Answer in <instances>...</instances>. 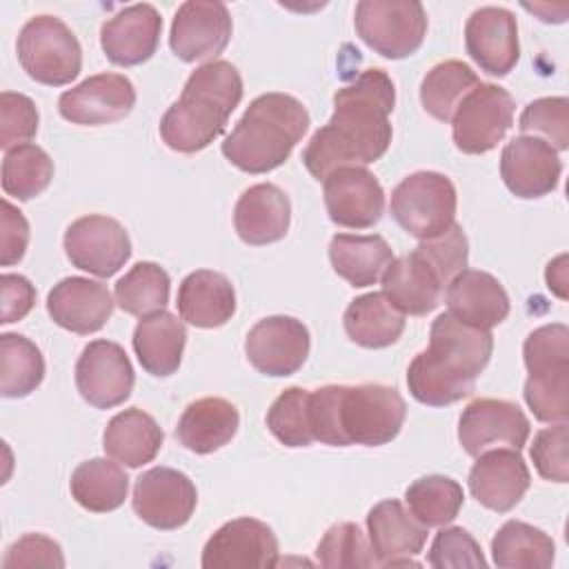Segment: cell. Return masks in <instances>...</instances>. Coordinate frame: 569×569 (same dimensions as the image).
<instances>
[{
	"instance_id": "6da1fadb",
	"label": "cell",
	"mask_w": 569,
	"mask_h": 569,
	"mask_svg": "<svg viewBox=\"0 0 569 569\" xmlns=\"http://www.w3.org/2000/svg\"><path fill=\"white\" fill-rule=\"evenodd\" d=\"M396 104L393 80L382 69H367L333 93V116L302 151V162L316 180L342 167H365L385 156L391 144L389 113Z\"/></svg>"
},
{
	"instance_id": "7a4b0ae2",
	"label": "cell",
	"mask_w": 569,
	"mask_h": 569,
	"mask_svg": "<svg viewBox=\"0 0 569 569\" xmlns=\"http://www.w3.org/2000/svg\"><path fill=\"white\" fill-rule=\"evenodd\" d=\"M407 418L405 398L387 385H325L309 391L313 440L329 447H382Z\"/></svg>"
},
{
	"instance_id": "3957f363",
	"label": "cell",
	"mask_w": 569,
	"mask_h": 569,
	"mask_svg": "<svg viewBox=\"0 0 569 569\" xmlns=\"http://www.w3.org/2000/svg\"><path fill=\"white\" fill-rule=\"evenodd\" d=\"M493 336L440 313L429 333V347L407 369L411 396L429 407H447L471 396L476 378L489 365Z\"/></svg>"
},
{
	"instance_id": "277c9868",
	"label": "cell",
	"mask_w": 569,
	"mask_h": 569,
	"mask_svg": "<svg viewBox=\"0 0 569 569\" xmlns=\"http://www.w3.org/2000/svg\"><path fill=\"white\" fill-rule=\"evenodd\" d=\"M240 100L242 76L229 60L200 64L160 120L162 142L180 153L207 149L224 131Z\"/></svg>"
},
{
	"instance_id": "5b68a950",
	"label": "cell",
	"mask_w": 569,
	"mask_h": 569,
	"mask_svg": "<svg viewBox=\"0 0 569 569\" xmlns=\"http://www.w3.org/2000/svg\"><path fill=\"white\" fill-rule=\"evenodd\" d=\"M309 129L305 104L289 93H262L222 140V156L244 173H267L284 164Z\"/></svg>"
},
{
	"instance_id": "8992f818",
	"label": "cell",
	"mask_w": 569,
	"mask_h": 569,
	"mask_svg": "<svg viewBox=\"0 0 569 569\" xmlns=\"http://www.w3.org/2000/svg\"><path fill=\"white\" fill-rule=\"evenodd\" d=\"M469 242L458 222L445 233L420 240L411 253L393 258L382 280L387 300L409 316H427L433 311L447 284L467 267Z\"/></svg>"
},
{
	"instance_id": "52a82bcc",
	"label": "cell",
	"mask_w": 569,
	"mask_h": 569,
	"mask_svg": "<svg viewBox=\"0 0 569 569\" xmlns=\"http://www.w3.org/2000/svg\"><path fill=\"white\" fill-rule=\"evenodd\" d=\"M16 53L27 76L47 87H62L78 78L82 49L73 31L56 16L42 13L24 22Z\"/></svg>"
},
{
	"instance_id": "ba28073f",
	"label": "cell",
	"mask_w": 569,
	"mask_h": 569,
	"mask_svg": "<svg viewBox=\"0 0 569 569\" xmlns=\"http://www.w3.org/2000/svg\"><path fill=\"white\" fill-rule=\"evenodd\" d=\"M453 182L438 171H416L391 191V216L413 238L429 240L456 222Z\"/></svg>"
},
{
	"instance_id": "9c48e42d",
	"label": "cell",
	"mask_w": 569,
	"mask_h": 569,
	"mask_svg": "<svg viewBox=\"0 0 569 569\" xmlns=\"http://www.w3.org/2000/svg\"><path fill=\"white\" fill-rule=\"evenodd\" d=\"M353 24L360 40L389 60L413 56L427 36V13L416 0H360Z\"/></svg>"
},
{
	"instance_id": "30bf717a",
	"label": "cell",
	"mask_w": 569,
	"mask_h": 569,
	"mask_svg": "<svg viewBox=\"0 0 569 569\" xmlns=\"http://www.w3.org/2000/svg\"><path fill=\"white\" fill-rule=\"evenodd\" d=\"M513 96L491 82H478L451 116V136L462 153L480 156L498 147L513 122Z\"/></svg>"
},
{
	"instance_id": "8fae6325",
	"label": "cell",
	"mask_w": 569,
	"mask_h": 569,
	"mask_svg": "<svg viewBox=\"0 0 569 569\" xmlns=\"http://www.w3.org/2000/svg\"><path fill=\"white\" fill-rule=\"evenodd\" d=\"M131 505L142 522L171 531L189 522L198 505V491L187 473L171 467H153L138 476Z\"/></svg>"
},
{
	"instance_id": "7c38bea8",
	"label": "cell",
	"mask_w": 569,
	"mask_h": 569,
	"mask_svg": "<svg viewBox=\"0 0 569 569\" xmlns=\"http://www.w3.org/2000/svg\"><path fill=\"white\" fill-rule=\"evenodd\" d=\"M64 253L73 267L109 278L131 258V240L116 218L89 213L67 227Z\"/></svg>"
},
{
	"instance_id": "4fadbf2b",
	"label": "cell",
	"mask_w": 569,
	"mask_h": 569,
	"mask_svg": "<svg viewBox=\"0 0 569 569\" xmlns=\"http://www.w3.org/2000/svg\"><path fill=\"white\" fill-rule=\"evenodd\" d=\"M311 349L309 329L291 316H269L258 320L244 340L251 367L271 378L296 373Z\"/></svg>"
},
{
	"instance_id": "5bb4252c",
	"label": "cell",
	"mask_w": 569,
	"mask_h": 569,
	"mask_svg": "<svg viewBox=\"0 0 569 569\" xmlns=\"http://www.w3.org/2000/svg\"><path fill=\"white\" fill-rule=\"evenodd\" d=\"M278 538L273 529L256 518L224 522L204 542V569H267L278 565Z\"/></svg>"
},
{
	"instance_id": "9a60e30c",
	"label": "cell",
	"mask_w": 569,
	"mask_h": 569,
	"mask_svg": "<svg viewBox=\"0 0 569 569\" xmlns=\"http://www.w3.org/2000/svg\"><path fill=\"white\" fill-rule=\"evenodd\" d=\"M133 367L124 349L113 340L89 342L76 362V387L96 409L122 405L133 391Z\"/></svg>"
},
{
	"instance_id": "2e32d148",
	"label": "cell",
	"mask_w": 569,
	"mask_h": 569,
	"mask_svg": "<svg viewBox=\"0 0 569 569\" xmlns=\"http://www.w3.org/2000/svg\"><path fill=\"white\" fill-rule=\"evenodd\" d=\"M231 16L216 0L182 2L173 16L169 47L182 62L216 60L231 40Z\"/></svg>"
},
{
	"instance_id": "e0dca14e",
	"label": "cell",
	"mask_w": 569,
	"mask_h": 569,
	"mask_svg": "<svg viewBox=\"0 0 569 569\" xmlns=\"http://www.w3.org/2000/svg\"><path fill=\"white\" fill-rule=\"evenodd\" d=\"M531 425L516 402L498 398H478L469 402L458 422V440L469 456H480L493 447L522 449Z\"/></svg>"
},
{
	"instance_id": "ac0fdd59",
	"label": "cell",
	"mask_w": 569,
	"mask_h": 569,
	"mask_svg": "<svg viewBox=\"0 0 569 569\" xmlns=\"http://www.w3.org/2000/svg\"><path fill=\"white\" fill-rule=\"evenodd\" d=\"M136 104L133 82L122 73H96L62 91L58 111L64 120L84 127L109 124L127 118Z\"/></svg>"
},
{
	"instance_id": "d6986e66",
	"label": "cell",
	"mask_w": 569,
	"mask_h": 569,
	"mask_svg": "<svg viewBox=\"0 0 569 569\" xmlns=\"http://www.w3.org/2000/svg\"><path fill=\"white\" fill-rule=\"evenodd\" d=\"M325 207L338 227L369 229L385 213V189L365 167H342L325 180Z\"/></svg>"
},
{
	"instance_id": "ffe728a7",
	"label": "cell",
	"mask_w": 569,
	"mask_h": 569,
	"mask_svg": "<svg viewBox=\"0 0 569 569\" xmlns=\"http://www.w3.org/2000/svg\"><path fill=\"white\" fill-rule=\"evenodd\" d=\"M562 162L558 151L536 136H518L509 140L500 153V178L505 187L522 198L533 200L558 187Z\"/></svg>"
},
{
	"instance_id": "44dd1931",
	"label": "cell",
	"mask_w": 569,
	"mask_h": 569,
	"mask_svg": "<svg viewBox=\"0 0 569 569\" xmlns=\"http://www.w3.org/2000/svg\"><path fill=\"white\" fill-rule=\"evenodd\" d=\"M427 529L400 500H382L367 513L369 545L380 567H420L413 560L427 542Z\"/></svg>"
},
{
	"instance_id": "7402d4cb",
	"label": "cell",
	"mask_w": 569,
	"mask_h": 569,
	"mask_svg": "<svg viewBox=\"0 0 569 569\" xmlns=\"http://www.w3.org/2000/svg\"><path fill=\"white\" fill-rule=\"evenodd\" d=\"M465 47L489 76H507L520 60L516 16L505 7H480L465 24Z\"/></svg>"
},
{
	"instance_id": "603a6c76",
	"label": "cell",
	"mask_w": 569,
	"mask_h": 569,
	"mask_svg": "<svg viewBox=\"0 0 569 569\" xmlns=\"http://www.w3.org/2000/svg\"><path fill=\"white\" fill-rule=\"evenodd\" d=\"M469 471V491L487 509L511 511L531 485V473L518 449H487Z\"/></svg>"
},
{
	"instance_id": "cb8c5ba5",
	"label": "cell",
	"mask_w": 569,
	"mask_h": 569,
	"mask_svg": "<svg viewBox=\"0 0 569 569\" xmlns=\"http://www.w3.org/2000/svg\"><path fill=\"white\" fill-rule=\"evenodd\" d=\"M116 300L107 284L82 276L62 278L47 296V311L51 320L80 336L100 331L111 318Z\"/></svg>"
},
{
	"instance_id": "d4e9b609",
	"label": "cell",
	"mask_w": 569,
	"mask_h": 569,
	"mask_svg": "<svg viewBox=\"0 0 569 569\" xmlns=\"http://www.w3.org/2000/svg\"><path fill=\"white\" fill-rule=\"evenodd\" d=\"M160 31L162 18L153 4H129L100 27V47L113 64L136 67L156 53Z\"/></svg>"
},
{
	"instance_id": "484cf974",
	"label": "cell",
	"mask_w": 569,
	"mask_h": 569,
	"mask_svg": "<svg viewBox=\"0 0 569 569\" xmlns=\"http://www.w3.org/2000/svg\"><path fill=\"white\" fill-rule=\"evenodd\" d=\"M449 313L476 329H491L509 316V296L505 287L487 271L462 269L445 289Z\"/></svg>"
},
{
	"instance_id": "4316f807",
	"label": "cell",
	"mask_w": 569,
	"mask_h": 569,
	"mask_svg": "<svg viewBox=\"0 0 569 569\" xmlns=\"http://www.w3.org/2000/svg\"><path fill=\"white\" fill-rule=\"evenodd\" d=\"M291 222V202L287 193L271 184L260 182L244 189L233 209V227L242 242L262 247L278 242L287 236Z\"/></svg>"
},
{
	"instance_id": "83f0119b",
	"label": "cell",
	"mask_w": 569,
	"mask_h": 569,
	"mask_svg": "<svg viewBox=\"0 0 569 569\" xmlns=\"http://www.w3.org/2000/svg\"><path fill=\"white\" fill-rule=\"evenodd\" d=\"M176 305L184 322L198 329H216L236 313V291L227 276L198 269L180 282Z\"/></svg>"
},
{
	"instance_id": "f1b7e54d",
	"label": "cell",
	"mask_w": 569,
	"mask_h": 569,
	"mask_svg": "<svg viewBox=\"0 0 569 569\" xmlns=\"http://www.w3.org/2000/svg\"><path fill=\"white\" fill-rule=\"evenodd\" d=\"M240 427V413L236 405L224 398H200L187 405L182 411L176 438L180 445L193 453H213L229 445Z\"/></svg>"
},
{
	"instance_id": "f546056e",
	"label": "cell",
	"mask_w": 569,
	"mask_h": 569,
	"mask_svg": "<svg viewBox=\"0 0 569 569\" xmlns=\"http://www.w3.org/2000/svg\"><path fill=\"white\" fill-rule=\"evenodd\" d=\"M131 342L142 369L151 376L167 378L176 373L182 362L187 329L182 320L162 309L140 318Z\"/></svg>"
},
{
	"instance_id": "4dcf8cb0",
	"label": "cell",
	"mask_w": 569,
	"mask_h": 569,
	"mask_svg": "<svg viewBox=\"0 0 569 569\" xmlns=\"http://www.w3.org/2000/svg\"><path fill=\"white\" fill-rule=\"evenodd\" d=\"M162 440L164 433L160 425L138 407L116 413L102 433L107 456L133 469L151 462L158 456Z\"/></svg>"
},
{
	"instance_id": "1f68e13d",
	"label": "cell",
	"mask_w": 569,
	"mask_h": 569,
	"mask_svg": "<svg viewBox=\"0 0 569 569\" xmlns=\"http://www.w3.org/2000/svg\"><path fill=\"white\" fill-rule=\"evenodd\" d=\"M329 260L333 271L351 287H369L380 280L393 260V251L378 233H336L329 242Z\"/></svg>"
},
{
	"instance_id": "d6a6232c",
	"label": "cell",
	"mask_w": 569,
	"mask_h": 569,
	"mask_svg": "<svg viewBox=\"0 0 569 569\" xmlns=\"http://www.w3.org/2000/svg\"><path fill=\"white\" fill-rule=\"evenodd\" d=\"M342 320L349 340L365 349L391 347L405 331V313L378 291L353 298Z\"/></svg>"
},
{
	"instance_id": "836d02e7",
	"label": "cell",
	"mask_w": 569,
	"mask_h": 569,
	"mask_svg": "<svg viewBox=\"0 0 569 569\" xmlns=\"http://www.w3.org/2000/svg\"><path fill=\"white\" fill-rule=\"evenodd\" d=\"M491 556L500 569H549L556 545L542 529L522 520H507L491 538Z\"/></svg>"
},
{
	"instance_id": "e575fe53",
	"label": "cell",
	"mask_w": 569,
	"mask_h": 569,
	"mask_svg": "<svg viewBox=\"0 0 569 569\" xmlns=\"http://www.w3.org/2000/svg\"><path fill=\"white\" fill-rule=\"evenodd\" d=\"M69 489L82 509L107 513L124 502L129 491V476L118 462L107 458H91L76 467Z\"/></svg>"
},
{
	"instance_id": "d590c367",
	"label": "cell",
	"mask_w": 569,
	"mask_h": 569,
	"mask_svg": "<svg viewBox=\"0 0 569 569\" xmlns=\"http://www.w3.org/2000/svg\"><path fill=\"white\" fill-rule=\"evenodd\" d=\"M476 71L462 60H445L427 71L420 82V102L425 111L440 120L451 122L460 100L478 84Z\"/></svg>"
},
{
	"instance_id": "8d00e7d4",
	"label": "cell",
	"mask_w": 569,
	"mask_h": 569,
	"mask_svg": "<svg viewBox=\"0 0 569 569\" xmlns=\"http://www.w3.org/2000/svg\"><path fill=\"white\" fill-rule=\"evenodd\" d=\"M44 378V358L36 342L20 333L0 336V393L4 398H24Z\"/></svg>"
},
{
	"instance_id": "74e56055",
	"label": "cell",
	"mask_w": 569,
	"mask_h": 569,
	"mask_svg": "<svg viewBox=\"0 0 569 569\" xmlns=\"http://www.w3.org/2000/svg\"><path fill=\"white\" fill-rule=\"evenodd\" d=\"M169 291H171V280L160 264L138 262L116 282L113 296H116V305L124 313L144 318L167 307Z\"/></svg>"
},
{
	"instance_id": "f35d334b",
	"label": "cell",
	"mask_w": 569,
	"mask_h": 569,
	"mask_svg": "<svg viewBox=\"0 0 569 569\" xmlns=\"http://www.w3.org/2000/svg\"><path fill=\"white\" fill-rule=\"evenodd\" d=\"M405 500L425 527H445L460 513L465 493L453 478L433 473L413 480L405 491Z\"/></svg>"
},
{
	"instance_id": "ab89813d",
	"label": "cell",
	"mask_w": 569,
	"mask_h": 569,
	"mask_svg": "<svg viewBox=\"0 0 569 569\" xmlns=\"http://www.w3.org/2000/svg\"><path fill=\"white\" fill-rule=\"evenodd\" d=\"M53 178V160L38 144H18L2 158V191L18 200L42 193Z\"/></svg>"
},
{
	"instance_id": "60d3db41",
	"label": "cell",
	"mask_w": 569,
	"mask_h": 569,
	"mask_svg": "<svg viewBox=\"0 0 569 569\" xmlns=\"http://www.w3.org/2000/svg\"><path fill=\"white\" fill-rule=\"evenodd\" d=\"M267 427L284 447H309V391L302 387L284 389L267 411Z\"/></svg>"
},
{
	"instance_id": "b9f144b4",
	"label": "cell",
	"mask_w": 569,
	"mask_h": 569,
	"mask_svg": "<svg viewBox=\"0 0 569 569\" xmlns=\"http://www.w3.org/2000/svg\"><path fill=\"white\" fill-rule=\"evenodd\" d=\"M316 558L318 565L327 569H360L378 565L371 545L353 522H338L329 527L316 547Z\"/></svg>"
},
{
	"instance_id": "7bdbcfd3",
	"label": "cell",
	"mask_w": 569,
	"mask_h": 569,
	"mask_svg": "<svg viewBox=\"0 0 569 569\" xmlns=\"http://www.w3.org/2000/svg\"><path fill=\"white\" fill-rule=\"evenodd\" d=\"M518 127L525 136L542 138L556 151H565L569 147V100L551 96L529 102L520 113Z\"/></svg>"
},
{
	"instance_id": "ee69618b",
	"label": "cell",
	"mask_w": 569,
	"mask_h": 569,
	"mask_svg": "<svg viewBox=\"0 0 569 569\" xmlns=\"http://www.w3.org/2000/svg\"><path fill=\"white\" fill-rule=\"evenodd\" d=\"M525 402L540 422H567L569 418V369L529 373Z\"/></svg>"
},
{
	"instance_id": "f6af8a7d",
	"label": "cell",
	"mask_w": 569,
	"mask_h": 569,
	"mask_svg": "<svg viewBox=\"0 0 569 569\" xmlns=\"http://www.w3.org/2000/svg\"><path fill=\"white\" fill-rule=\"evenodd\" d=\"M529 373H547L569 369V329L562 322L533 329L522 347Z\"/></svg>"
},
{
	"instance_id": "bcb514c9",
	"label": "cell",
	"mask_w": 569,
	"mask_h": 569,
	"mask_svg": "<svg viewBox=\"0 0 569 569\" xmlns=\"http://www.w3.org/2000/svg\"><path fill=\"white\" fill-rule=\"evenodd\" d=\"M36 102L16 91L0 93V149L9 151L18 144H27L38 133Z\"/></svg>"
},
{
	"instance_id": "7dc6e473",
	"label": "cell",
	"mask_w": 569,
	"mask_h": 569,
	"mask_svg": "<svg viewBox=\"0 0 569 569\" xmlns=\"http://www.w3.org/2000/svg\"><path fill=\"white\" fill-rule=\"evenodd\" d=\"M429 565L436 569H460V567H487L480 545L462 527H445L436 533L429 549Z\"/></svg>"
},
{
	"instance_id": "c3c4849f",
	"label": "cell",
	"mask_w": 569,
	"mask_h": 569,
	"mask_svg": "<svg viewBox=\"0 0 569 569\" xmlns=\"http://www.w3.org/2000/svg\"><path fill=\"white\" fill-rule=\"evenodd\" d=\"M569 427L567 422H556L553 427L540 429L533 436V445L529 449L536 471L551 482H567L569 480Z\"/></svg>"
},
{
	"instance_id": "681fc988",
	"label": "cell",
	"mask_w": 569,
	"mask_h": 569,
	"mask_svg": "<svg viewBox=\"0 0 569 569\" xmlns=\"http://www.w3.org/2000/svg\"><path fill=\"white\" fill-rule=\"evenodd\" d=\"M4 569H18V567H64L62 549L56 540L42 533H27L18 538L4 553L2 560Z\"/></svg>"
},
{
	"instance_id": "f907efd6",
	"label": "cell",
	"mask_w": 569,
	"mask_h": 569,
	"mask_svg": "<svg viewBox=\"0 0 569 569\" xmlns=\"http://www.w3.org/2000/svg\"><path fill=\"white\" fill-rule=\"evenodd\" d=\"M29 244V222L18 207L2 200L0 213V264L11 267L22 260Z\"/></svg>"
},
{
	"instance_id": "816d5d0a",
	"label": "cell",
	"mask_w": 569,
	"mask_h": 569,
	"mask_svg": "<svg viewBox=\"0 0 569 569\" xmlns=\"http://www.w3.org/2000/svg\"><path fill=\"white\" fill-rule=\"evenodd\" d=\"M0 296H2V309H0L2 325L22 320L36 305V289L20 273L0 276Z\"/></svg>"
},
{
	"instance_id": "f5cc1de1",
	"label": "cell",
	"mask_w": 569,
	"mask_h": 569,
	"mask_svg": "<svg viewBox=\"0 0 569 569\" xmlns=\"http://www.w3.org/2000/svg\"><path fill=\"white\" fill-rule=\"evenodd\" d=\"M545 280H547V287L558 296V298H567V256H558L556 260H551L547 264V271H545Z\"/></svg>"
}]
</instances>
